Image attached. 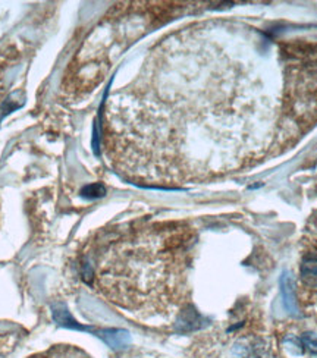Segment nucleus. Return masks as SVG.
<instances>
[{"mask_svg":"<svg viewBox=\"0 0 317 358\" xmlns=\"http://www.w3.org/2000/svg\"><path fill=\"white\" fill-rule=\"evenodd\" d=\"M129 358H148V357H129Z\"/></svg>","mask_w":317,"mask_h":358,"instance_id":"obj_7","label":"nucleus"},{"mask_svg":"<svg viewBox=\"0 0 317 358\" xmlns=\"http://www.w3.org/2000/svg\"><path fill=\"white\" fill-rule=\"evenodd\" d=\"M195 232L184 222L127 229L96 260L93 279L106 300L135 317H169L188 300Z\"/></svg>","mask_w":317,"mask_h":358,"instance_id":"obj_2","label":"nucleus"},{"mask_svg":"<svg viewBox=\"0 0 317 358\" xmlns=\"http://www.w3.org/2000/svg\"><path fill=\"white\" fill-rule=\"evenodd\" d=\"M301 344L303 347L311 352V354H317V335L314 334H306L301 338Z\"/></svg>","mask_w":317,"mask_h":358,"instance_id":"obj_6","label":"nucleus"},{"mask_svg":"<svg viewBox=\"0 0 317 358\" xmlns=\"http://www.w3.org/2000/svg\"><path fill=\"white\" fill-rule=\"evenodd\" d=\"M28 358H92L83 350L72 345H55L46 351L37 352Z\"/></svg>","mask_w":317,"mask_h":358,"instance_id":"obj_4","label":"nucleus"},{"mask_svg":"<svg viewBox=\"0 0 317 358\" xmlns=\"http://www.w3.org/2000/svg\"><path fill=\"white\" fill-rule=\"evenodd\" d=\"M282 292H283V300L285 306L290 311H294L295 308V288L294 282L288 275H283L282 278Z\"/></svg>","mask_w":317,"mask_h":358,"instance_id":"obj_5","label":"nucleus"},{"mask_svg":"<svg viewBox=\"0 0 317 358\" xmlns=\"http://www.w3.org/2000/svg\"><path fill=\"white\" fill-rule=\"evenodd\" d=\"M317 121V49L251 27L206 22L164 38L113 93L104 147L150 185L202 181L283 150Z\"/></svg>","mask_w":317,"mask_h":358,"instance_id":"obj_1","label":"nucleus"},{"mask_svg":"<svg viewBox=\"0 0 317 358\" xmlns=\"http://www.w3.org/2000/svg\"><path fill=\"white\" fill-rule=\"evenodd\" d=\"M297 292L301 308L317 322V229L310 231L303 241Z\"/></svg>","mask_w":317,"mask_h":358,"instance_id":"obj_3","label":"nucleus"}]
</instances>
